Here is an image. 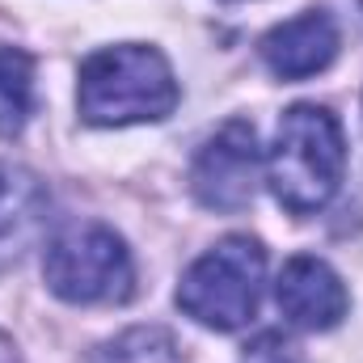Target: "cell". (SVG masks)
<instances>
[{
  "instance_id": "obj_1",
  "label": "cell",
  "mask_w": 363,
  "mask_h": 363,
  "mask_svg": "<svg viewBox=\"0 0 363 363\" xmlns=\"http://www.w3.org/2000/svg\"><path fill=\"white\" fill-rule=\"evenodd\" d=\"M347 178V135L338 114L313 101L283 110L267 152V186L274 203L291 216L321 211Z\"/></svg>"
},
{
  "instance_id": "obj_2",
  "label": "cell",
  "mask_w": 363,
  "mask_h": 363,
  "mask_svg": "<svg viewBox=\"0 0 363 363\" xmlns=\"http://www.w3.org/2000/svg\"><path fill=\"white\" fill-rule=\"evenodd\" d=\"M178 77L157 47L118 43L101 47L77 72V110L89 127L161 123L178 106Z\"/></svg>"
},
{
  "instance_id": "obj_3",
  "label": "cell",
  "mask_w": 363,
  "mask_h": 363,
  "mask_svg": "<svg viewBox=\"0 0 363 363\" xmlns=\"http://www.w3.org/2000/svg\"><path fill=\"white\" fill-rule=\"evenodd\" d=\"M262 287H267L262 241L233 233L186 267L178 283V308L216 334H233L258 317Z\"/></svg>"
},
{
  "instance_id": "obj_4",
  "label": "cell",
  "mask_w": 363,
  "mask_h": 363,
  "mask_svg": "<svg viewBox=\"0 0 363 363\" xmlns=\"http://www.w3.org/2000/svg\"><path fill=\"white\" fill-rule=\"evenodd\" d=\"M43 279L64 304H123L135 291V262L110 224H68L47 241Z\"/></svg>"
},
{
  "instance_id": "obj_5",
  "label": "cell",
  "mask_w": 363,
  "mask_h": 363,
  "mask_svg": "<svg viewBox=\"0 0 363 363\" xmlns=\"http://www.w3.org/2000/svg\"><path fill=\"white\" fill-rule=\"evenodd\" d=\"M258 135L254 123L228 118L216 135L203 140V148L190 161V190L207 211H241L254 203L258 190Z\"/></svg>"
},
{
  "instance_id": "obj_6",
  "label": "cell",
  "mask_w": 363,
  "mask_h": 363,
  "mask_svg": "<svg viewBox=\"0 0 363 363\" xmlns=\"http://www.w3.org/2000/svg\"><path fill=\"white\" fill-rule=\"evenodd\" d=\"M274 300H279V313L296 330H313V334L334 330L351 308V291H347L342 274L317 254H296L283 262L279 283H274Z\"/></svg>"
},
{
  "instance_id": "obj_7",
  "label": "cell",
  "mask_w": 363,
  "mask_h": 363,
  "mask_svg": "<svg viewBox=\"0 0 363 363\" xmlns=\"http://www.w3.org/2000/svg\"><path fill=\"white\" fill-rule=\"evenodd\" d=\"M338 47H342V38H338L334 17L321 9H308V13L267 30L258 43V55L279 81H308L338 60Z\"/></svg>"
},
{
  "instance_id": "obj_8",
  "label": "cell",
  "mask_w": 363,
  "mask_h": 363,
  "mask_svg": "<svg viewBox=\"0 0 363 363\" xmlns=\"http://www.w3.org/2000/svg\"><path fill=\"white\" fill-rule=\"evenodd\" d=\"M47 190L30 169L0 161V258H17L21 245L47 220Z\"/></svg>"
},
{
  "instance_id": "obj_9",
  "label": "cell",
  "mask_w": 363,
  "mask_h": 363,
  "mask_svg": "<svg viewBox=\"0 0 363 363\" xmlns=\"http://www.w3.org/2000/svg\"><path fill=\"white\" fill-rule=\"evenodd\" d=\"M34 114V55L21 47H0V135L13 140Z\"/></svg>"
},
{
  "instance_id": "obj_10",
  "label": "cell",
  "mask_w": 363,
  "mask_h": 363,
  "mask_svg": "<svg viewBox=\"0 0 363 363\" xmlns=\"http://www.w3.org/2000/svg\"><path fill=\"white\" fill-rule=\"evenodd\" d=\"M85 363H186V351L165 325H131L93 347Z\"/></svg>"
},
{
  "instance_id": "obj_11",
  "label": "cell",
  "mask_w": 363,
  "mask_h": 363,
  "mask_svg": "<svg viewBox=\"0 0 363 363\" xmlns=\"http://www.w3.org/2000/svg\"><path fill=\"white\" fill-rule=\"evenodd\" d=\"M241 363H300V359H296V351L279 334H262L254 347H245V359Z\"/></svg>"
}]
</instances>
